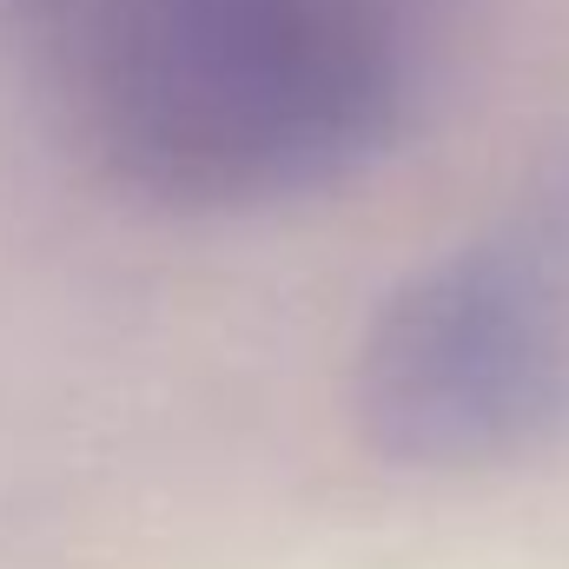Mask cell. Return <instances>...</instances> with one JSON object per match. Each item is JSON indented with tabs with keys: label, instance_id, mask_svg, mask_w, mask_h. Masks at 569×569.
Instances as JSON below:
<instances>
[{
	"label": "cell",
	"instance_id": "obj_2",
	"mask_svg": "<svg viewBox=\"0 0 569 569\" xmlns=\"http://www.w3.org/2000/svg\"><path fill=\"white\" fill-rule=\"evenodd\" d=\"M358 430L405 470H490L569 418V212L530 206L398 284L351 371Z\"/></svg>",
	"mask_w": 569,
	"mask_h": 569
},
{
	"label": "cell",
	"instance_id": "obj_1",
	"mask_svg": "<svg viewBox=\"0 0 569 569\" xmlns=\"http://www.w3.org/2000/svg\"><path fill=\"white\" fill-rule=\"evenodd\" d=\"M80 152L172 212L338 186L425 100L450 0H20Z\"/></svg>",
	"mask_w": 569,
	"mask_h": 569
}]
</instances>
